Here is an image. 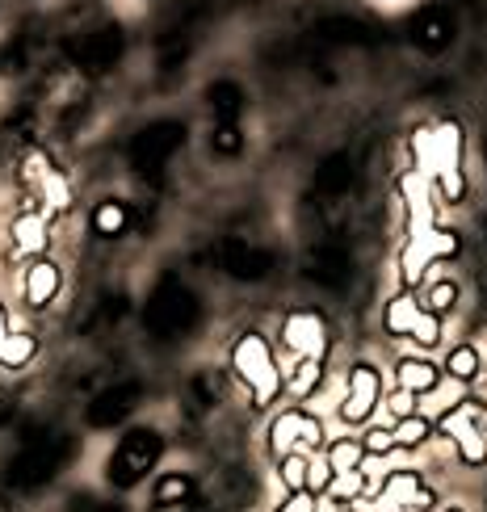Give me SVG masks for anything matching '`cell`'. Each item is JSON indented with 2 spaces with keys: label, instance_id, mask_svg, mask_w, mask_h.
Segmentation results:
<instances>
[{
  "label": "cell",
  "instance_id": "1",
  "mask_svg": "<svg viewBox=\"0 0 487 512\" xmlns=\"http://www.w3.org/2000/svg\"><path fill=\"white\" fill-rule=\"evenodd\" d=\"M76 450H80V441L68 433H47L30 445H21L13 462L5 466V487H13V492H38V487H47L63 475V466L76 458Z\"/></svg>",
  "mask_w": 487,
  "mask_h": 512
},
{
  "label": "cell",
  "instance_id": "2",
  "mask_svg": "<svg viewBox=\"0 0 487 512\" xmlns=\"http://www.w3.org/2000/svg\"><path fill=\"white\" fill-rule=\"evenodd\" d=\"M198 319H202L198 294L173 273L160 277L156 290L147 294V303H143V328L156 340H177V336H185L189 328H194Z\"/></svg>",
  "mask_w": 487,
  "mask_h": 512
},
{
  "label": "cell",
  "instance_id": "3",
  "mask_svg": "<svg viewBox=\"0 0 487 512\" xmlns=\"http://www.w3.org/2000/svg\"><path fill=\"white\" fill-rule=\"evenodd\" d=\"M164 454V437L156 429H131L122 433V441L114 445L110 462H105V479H110L118 492H131V487H139V479H147L156 471V462Z\"/></svg>",
  "mask_w": 487,
  "mask_h": 512
},
{
  "label": "cell",
  "instance_id": "4",
  "mask_svg": "<svg viewBox=\"0 0 487 512\" xmlns=\"http://www.w3.org/2000/svg\"><path fill=\"white\" fill-rule=\"evenodd\" d=\"M231 361H236V374L244 378V387L252 391V408H269V403L282 395V374H278V361H273V353L265 345V336H257V332L240 336Z\"/></svg>",
  "mask_w": 487,
  "mask_h": 512
},
{
  "label": "cell",
  "instance_id": "5",
  "mask_svg": "<svg viewBox=\"0 0 487 512\" xmlns=\"http://www.w3.org/2000/svg\"><path fill=\"white\" fill-rule=\"evenodd\" d=\"M181 143H185V126L181 122H152V126H143V131L135 135V143H131L135 173L143 181H160L164 164L173 160V152Z\"/></svg>",
  "mask_w": 487,
  "mask_h": 512
},
{
  "label": "cell",
  "instance_id": "6",
  "mask_svg": "<svg viewBox=\"0 0 487 512\" xmlns=\"http://www.w3.org/2000/svg\"><path fill=\"white\" fill-rule=\"evenodd\" d=\"M139 399H143V382H135V378L110 382L105 391L93 395V403H89V412H84V420H89L93 429H114V424H122L126 416L139 408Z\"/></svg>",
  "mask_w": 487,
  "mask_h": 512
},
{
  "label": "cell",
  "instance_id": "7",
  "mask_svg": "<svg viewBox=\"0 0 487 512\" xmlns=\"http://www.w3.org/2000/svg\"><path fill=\"white\" fill-rule=\"evenodd\" d=\"M215 265L236 277V282H265L273 273V252L269 248H257V244H244V240H223L219 252H215Z\"/></svg>",
  "mask_w": 487,
  "mask_h": 512
},
{
  "label": "cell",
  "instance_id": "8",
  "mask_svg": "<svg viewBox=\"0 0 487 512\" xmlns=\"http://www.w3.org/2000/svg\"><path fill=\"white\" fill-rule=\"evenodd\" d=\"M383 403V378H378V370L374 366H353L349 370V391H345V399H341V416L345 424H366L370 420V412Z\"/></svg>",
  "mask_w": 487,
  "mask_h": 512
},
{
  "label": "cell",
  "instance_id": "9",
  "mask_svg": "<svg viewBox=\"0 0 487 512\" xmlns=\"http://www.w3.org/2000/svg\"><path fill=\"white\" fill-rule=\"evenodd\" d=\"M269 445L278 454H290L294 445H303V450H320L324 445V424L315 420L311 412H282L278 420H273V429H269Z\"/></svg>",
  "mask_w": 487,
  "mask_h": 512
},
{
  "label": "cell",
  "instance_id": "10",
  "mask_svg": "<svg viewBox=\"0 0 487 512\" xmlns=\"http://www.w3.org/2000/svg\"><path fill=\"white\" fill-rule=\"evenodd\" d=\"M282 340L286 349H294L299 357H320L324 361V345H328V328L315 311H290L282 324Z\"/></svg>",
  "mask_w": 487,
  "mask_h": 512
},
{
  "label": "cell",
  "instance_id": "11",
  "mask_svg": "<svg viewBox=\"0 0 487 512\" xmlns=\"http://www.w3.org/2000/svg\"><path fill=\"white\" fill-rule=\"evenodd\" d=\"M349 269H353V261H349V252H345L341 244H320V248H315V252L307 256V261H303L307 282H315V286H328V290L345 286Z\"/></svg>",
  "mask_w": 487,
  "mask_h": 512
},
{
  "label": "cell",
  "instance_id": "12",
  "mask_svg": "<svg viewBox=\"0 0 487 512\" xmlns=\"http://www.w3.org/2000/svg\"><path fill=\"white\" fill-rule=\"evenodd\" d=\"M378 500H383V504H395V508H408V512H420V508H429V504H433V492H429L425 479H420L416 471H395V475L383 483Z\"/></svg>",
  "mask_w": 487,
  "mask_h": 512
},
{
  "label": "cell",
  "instance_id": "13",
  "mask_svg": "<svg viewBox=\"0 0 487 512\" xmlns=\"http://www.w3.org/2000/svg\"><path fill=\"white\" fill-rule=\"evenodd\" d=\"M59 286H63V273H59V265H51V261H30L26 265V303L34 307V311H42V307H51L55 303V294H59Z\"/></svg>",
  "mask_w": 487,
  "mask_h": 512
},
{
  "label": "cell",
  "instance_id": "14",
  "mask_svg": "<svg viewBox=\"0 0 487 512\" xmlns=\"http://www.w3.org/2000/svg\"><path fill=\"white\" fill-rule=\"evenodd\" d=\"M72 55L84 63V68H110V63L122 55V34L110 26V30H93V34H84Z\"/></svg>",
  "mask_w": 487,
  "mask_h": 512
},
{
  "label": "cell",
  "instance_id": "15",
  "mask_svg": "<svg viewBox=\"0 0 487 512\" xmlns=\"http://www.w3.org/2000/svg\"><path fill=\"white\" fill-rule=\"evenodd\" d=\"M395 378H399V387L412 391V395H433L441 387V370L425 357H404L395 366Z\"/></svg>",
  "mask_w": 487,
  "mask_h": 512
},
{
  "label": "cell",
  "instance_id": "16",
  "mask_svg": "<svg viewBox=\"0 0 487 512\" xmlns=\"http://www.w3.org/2000/svg\"><path fill=\"white\" fill-rule=\"evenodd\" d=\"M13 248L21 256H30V261L42 256V248H47V223H42L38 210H26V215L13 219Z\"/></svg>",
  "mask_w": 487,
  "mask_h": 512
},
{
  "label": "cell",
  "instance_id": "17",
  "mask_svg": "<svg viewBox=\"0 0 487 512\" xmlns=\"http://www.w3.org/2000/svg\"><path fill=\"white\" fill-rule=\"evenodd\" d=\"M420 315H425V307L416 303V294H395L383 311V328H387V336H412Z\"/></svg>",
  "mask_w": 487,
  "mask_h": 512
},
{
  "label": "cell",
  "instance_id": "18",
  "mask_svg": "<svg viewBox=\"0 0 487 512\" xmlns=\"http://www.w3.org/2000/svg\"><path fill=\"white\" fill-rule=\"evenodd\" d=\"M126 227H131V210L122 202H97L93 206V236L118 240V236H126Z\"/></svg>",
  "mask_w": 487,
  "mask_h": 512
},
{
  "label": "cell",
  "instance_id": "19",
  "mask_svg": "<svg viewBox=\"0 0 487 512\" xmlns=\"http://www.w3.org/2000/svg\"><path fill=\"white\" fill-rule=\"evenodd\" d=\"M210 110L219 114V122H236L240 110H244V93H240V84H231V80H219V84H210Z\"/></svg>",
  "mask_w": 487,
  "mask_h": 512
},
{
  "label": "cell",
  "instance_id": "20",
  "mask_svg": "<svg viewBox=\"0 0 487 512\" xmlns=\"http://www.w3.org/2000/svg\"><path fill=\"white\" fill-rule=\"evenodd\" d=\"M412 38H416L425 51H441V47H446V42H450V17H446V13H437V9H429L425 17L416 21Z\"/></svg>",
  "mask_w": 487,
  "mask_h": 512
},
{
  "label": "cell",
  "instance_id": "21",
  "mask_svg": "<svg viewBox=\"0 0 487 512\" xmlns=\"http://www.w3.org/2000/svg\"><path fill=\"white\" fill-rule=\"evenodd\" d=\"M349 181H353V168H349V160H345V156L324 160V164H320V173H315V189H320V194H328V198L345 194Z\"/></svg>",
  "mask_w": 487,
  "mask_h": 512
},
{
  "label": "cell",
  "instance_id": "22",
  "mask_svg": "<svg viewBox=\"0 0 487 512\" xmlns=\"http://www.w3.org/2000/svg\"><path fill=\"white\" fill-rule=\"evenodd\" d=\"M194 492H198V483L189 479L185 471H168V475H160L156 479V504H189L194 500Z\"/></svg>",
  "mask_w": 487,
  "mask_h": 512
},
{
  "label": "cell",
  "instance_id": "23",
  "mask_svg": "<svg viewBox=\"0 0 487 512\" xmlns=\"http://www.w3.org/2000/svg\"><path fill=\"white\" fill-rule=\"evenodd\" d=\"M395 445L399 450H420V445H425L429 437H433V420L429 416H404V420H395Z\"/></svg>",
  "mask_w": 487,
  "mask_h": 512
},
{
  "label": "cell",
  "instance_id": "24",
  "mask_svg": "<svg viewBox=\"0 0 487 512\" xmlns=\"http://www.w3.org/2000/svg\"><path fill=\"white\" fill-rule=\"evenodd\" d=\"M38 353V340L30 332H9L5 336V345H0V366H9V370H21V366H30Z\"/></svg>",
  "mask_w": 487,
  "mask_h": 512
},
{
  "label": "cell",
  "instance_id": "25",
  "mask_svg": "<svg viewBox=\"0 0 487 512\" xmlns=\"http://www.w3.org/2000/svg\"><path fill=\"white\" fill-rule=\"evenodd\" d=\"M328 462H332V471H336V475H345V471H362V462H366V445H362V441H353V437L332 441V445H328Z\"/></svg>",
  "mask_w": 487,
  "mask_h": 512
},
{
  "label": "cell",
  "instance_id": "26",
  "mask_svg": "<svg viewBox=\"0 0 487 512\" xmlns=\"http://www.w3.org/2000/svg\"><path fill=\"white\" fill-rule=\"evenodd\" d=\"M479 370H483V357H479L475 345H458V349H450V357H446V374H450L454 382H475Z\"/></svg>",
  "mask_w": 487,
  "mask_h": 512
},
{
  "label": "cell",
  "instance_id": "27",
  "mask_svg": "<svg viewBox=\"0 0 487 512\" xmlns=\"http://www.w3.org/2000/svg\"><path fill=\"white\" fill-rule=\"evenodd\" d=\"M307 471H311V454L307 450H290L278 462V475L286 483V492H307Z\"/></svg>",
  "mask_w": 487,
  "mask_h": 512
},
{
  "label": "cell",
  "instance_id": "28",
  "mask_svg": "<svg viewBox=\"0 0 487 512\" xmlns=\"http://www.w3.org/2000/svg\"><path fill=\"white\" fill-rule=\"evenodd\" d=\"M370 492V483H366V471H345V475H336L332 487H328V500L336 504H357Z\"/></svg>",
  "mask_w": 487,
  "mask_h": 512
},
{
  "label": "cell",
  "instance_id": "29",
  "mask_svg": "<svg viewBox=\"0 0 487 512\" xmlns=\"http://www.w3.org/2000/svg\"><path fill=\"white\" fill-rule=\"evenodd\" d=\"M429 265H433V256H429L425 240H412V244L404 248V256H399V273H404V282H408V286H416L420 277L429 273Z\"/></svg>",
  "mask_w": 487,
  "mask_h": 512
},
{
  "label": "cell",
  "instance_id": "30",
  "mask_svg": "<svg viewBox=\"0 0 487 512\" xmlns=\"http://www.w3.org/2000/svg\"><path fill=\"white\" fill-rule=\"evenodd\" d=\"M320 382H324V361L320 357H303L299 370H294V378H290V391L299 399H307V395L320 391Z\"/></svg>",
  "mask_w": 487,
  "mask_h": 512
},
{
  "label": "cell",
  "instance_id": "31",
  "mask_svg": "<svg viewBox=\"0 0 487 512\" xmlns=\"http://www.w3.org/2000/svg\"><path fill=\"white\" fill-rule=\"evenodd\" d=\"M210 147H215L219 156H240V152H244V131H240V122H219L215 131H210Z\"/></svg>",
  "mask_w": 487,
  "mask_h": 512
},
{
  "label": "cell",
  "instance_id": "32",
  "mask_svg": "<svg viewBox=\"0 0 487 512\" xmlns=\"http://www.w3.org/2000/svg\"><path fill=\"white\" fill-rule=\"evenodd\" d=\"M416 240H425V248H429L433 261H441V256H454V252H458V236H454V231H441V227H425Z\"/></svg>",
  "mask_w": 487,
  "mask_h": 512
},
{
  "label": "cell",
  "instance_id": "33",
  "mask_svg": "<svg viewBox=\"0 0 487 512\" xmlns=\"http://www.w3.org/2000/svg\"><path fill=\"white\" fill-rule=\"evenodd\" d=\"M454 303H458V286L450 282V277H441V282L429 286V311L433 315H450Z\"/></svg>",
  "mask_w": 487,
  "mask_h": 512
},
{
  "label": "cell",
  "instance_id": "34",
  "mask_svg": "<svg viewBox=\"0 0 487 512\" xmlns=\"http://www.w3.org/2000/svg\"><path fill=\"white\" fill-rule=\"evenodd\" d=\"M412 340L420 349H437L441 345V315H433L429 307H425V315L416 319V332H412Z\"/></svg>",
  "mask_w": 487,
  "mask_h": 512
},
{
  "label": "cell",
  "instance_id": "35",
  "mask_svg": "<svg viewBox=\"0 0 487 512\" xmlns=\"http://www.w3.org/2000/svg\"><path fill=\"white\" fill-rule=\"evenodd\" d=\"M332 479H336V471H332V462H328V454H320V458H311V471H307V492H315V496H328V487H332Z\"/></svg>",
  "mask_w": 487,
  "mask_h": 512
},
{
  "label": "cell",
  "instance_id": "36",
  "mask_svg": "<svg viewBox=\"0 0 487 512\" xmlns=\"http://www.w3.org/2000/svg\"><path fill=\"white\" fill-rule=\"evenodd\" d=\"M194 395H198V403H206V408H215V403L223 399V374H198L194 378Z\"/></svg>",
  "mask_w": 487,
  "mask_h": 512
},
{
  "label": "cell",
  "instance_id": "37",
  "mask_svg": "<svg viewBox=\"0 0 487 512\" xmlns=\"http://www.w3.org/2000/svg\"><path fill=\"white\" fill-rule=\"evenodd\" d=\"M362 445H366V454H374V458H383V454L399 450V445H395V433H391V429H370Z\"/></svg>",
  "mask_w": 487,
  "mask_h": 512
},
{
  "label": "cell",
  "instance_id": "38",
  "mask_svg": "<svg viewBox=\"0 0 487 512\" xmlns=\"http://www.w3.org/2000/svg\"><path fill=\"white\" fill-rule=\"evenodd\" d=\"M387 403H391V412H395L399 420H404V416H416V395H412V391H404V387H399Z\"/></svg>",
  "mask_w": 487,
  "mask_h": 512
},
{
  "label": "cell",
  "instance_id": "39",
  "mask_svg": "<svg viewBox=\"0 0 487 512\" xmlns=\"http://www.w3.org/2000/svg\"><path fill=\"white\" fill-rule=\"evenodd\" d=\"M315 508H320L315 492H290V500L282 504V512H315Z\"/></svg>",
  "mask_w": 487,
  "mask_h": 512
},
{
  "label": "cell",
  "instance_id": "40",
  "mask_svg": "<svg viewBox=\"0 0 487 512\" xmlns=\"http://www.w3.org/2000/svg\"><path fill=\"white\" fill-rule=\"evenodd\" d=\"M156 512H194L189 504H156Z\"/></svg>",
  "mask_w": 487,
  "mask_h": 512
},
{
  "label": "cell",
  "instance_id": "41",
  "mask_svg": "<svg viewBox=\"0 0 487 512\" xmlns=\"http://www.w3.org/2000/svg\"><path fill=\"white\" fill-rule=\"evenodd\" d=\"M5 336H9V315H5V307H0V345H5Z\"/></svg>",
  "mask_w": 487,
  "mask_h": 512
},
{
  "label": "cell",
  "instance_id": "42",
  "mask_svg": "<svg viewBox=\"0 0 487 512\" xmlns=\"http://www.w3.org/2000/svg\"><path fill=\"white\" fill-rule=\"evenodd\" d=\"M315 512H345V504H336V500H324V504L315 508Z\"/></svg>",
  "mask_w": 487,
  "mask_h": 512
},
{
  "label": "cell",
  "instance_id": "43",
  "mask_svg": "<svg viewBox=\"0 0 487 512\" xmlns=\"http://www.w3.org/2000/svg\"><path fill=\"white\" fill-rule=\"evenodd\" d=\"M93 512H131V508H126V504H97Z\"/></svg>",
  "mask_w": 487,
  "mask_h": 512
},
{
  "label": "cell",
  "instance_id": "44",
  "mask_svg": "<svg viewBox=\"0 0 487 512\" xmlns=\"http://www.w3.org/2000/svg\"><path fill=\"white\" fill-rule=\"evenodd\" d=\"M378 5H387V9H399V5H408V0H378Z\"/></svg>",
  "mask_w": 487,
  "mask_h": 512
},
{
  "label": "cell",
  "instance_id": "45",
  "mask_svg": "<svg viewBox=\"0 0 487 512\" xmlns=\"http://www.w3.org/2000/svg\"><path fill=\"white\" fill-rule=\"evenodd\" d=\"M479 429H483V437H487V412H483V416H479Z\"/></svg>",
  "mask_w": 487,
  "mask_h": 512
},
{
  "label": "cell",
  "instance_id": "46",
  "mask_svg": "<svg viewBox=\"0 0 487 512\" xmlns=\"http://www.w3.org/2000/svg\"><path fill=\"white\" fill-rule=\"evenodd\" d=\"M446 512H467V508H446Z\"/></svg>",
  "mask_w": 487,
  "mask_h": 512
}]
</instances>
